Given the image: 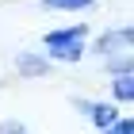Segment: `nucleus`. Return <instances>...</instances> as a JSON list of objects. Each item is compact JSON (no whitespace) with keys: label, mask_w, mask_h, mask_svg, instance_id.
Wrapping results in <instances>:
<instances>
[{"label":"nucleus","mask_w":134,"mask_h":134,"mask_svg":"<svg viewBox=\"0 0 134 134\" xmlns=\"http://www.w3.org/2000/svg\"><path fill=\"white\" fill-rule=\"evenodd\" d=\"M100 134H134V119L130 115H119V119H115L111 126H103Z\"/></svg>","instance_id":"8"},{"label":"nucleus","mask_w":134,"mask_h":134,"mask_svg":"<svg viewBox=\"0 0 134 134\" xmlns=\"http://www.w3.org/2000/svg\"><path fill=\"white\" fill-rule=\"evenodd\" d=\"M111 103H119V107H130L134 103V69L111 77Z\"/></svg>","instance_id":"5"},{"label":"nucleus","mask_w":134,"mask_h":134,"mask_svg":"<svg viewBox=\"0 0 134 134\" xmlns=\"http://www.w3.org/2000/svg\"><path fill=\"white\" fill-rule=\"evenodd\" d=\"M73 107L88 119V123L96 126V130H103V126H111L115 119H119V103H111V100H84V96H73Z\"/></svg>","instance_id":"3"},{"label":"nucleus","mask_w":134,"mask_h":134,"mask_svg":"<svg viewBox=\"0 0 134 134\" xmlns=\"http://www.w3.org/2000/svg\"><path fill=\"white\" fill-rule=\"evenodd\" d=\"M103 69H107V77H115V73H130V69H134V50L115 54V58H103Z\"/></svg>","instance_id":"7"},{"label":"nucleus","mask_w":134,"mask_h":134,"mask_svg":"<svg viewBox=\"0 0 134 134\" xmlns=\"http://www.w3.org/2000/svg\"><path fill=\"white\" fill-rule=\"evenodd\" d=\"M46 12H69V15H77V12H92L96 0H38Z\"/></svg>","instance_id":"6"},{"label":"nucleus","mask_w":134,"mask_h":134,"mask_svg":"<svg viewBox=\"0 0 134 134\" xmlns=\"http://www.w3.org/2000/svg\"><path fill=\"white\" fill-rule=\"evenodd\" d=\"M0 134H31V130H27V123H19V119H0Z\"/></svg>","instance_id":"9"},{"label":"nucleus","mask_w":134,"mask_h":134,"mask_svg":"<svg viewBox=\"0 0 134 134\" xmlns=\"http://www.w3.org/2000/svg\"><path fill=\"white\" fill-rule=\"evenodd\" d=\"M134 50V27L130 23H123V27H111V31L96 35L92 42H88V54H96V58H115V54H126Z\"/></svg>","instance_id":"2"},{"label":"nucleus","mask_w":134,"mask_h":134,"mask_svg":"<svg viewBox=\"0 0 134 134\" xmlns=\"http://www.w3.org/2000/svg\"><path fill=\"white\" fill-rule=\"evenodd\" d=\"M0 84H4V81H0Z\"/></svg>","instance_id":"10"},{"label":"nucleus","mask_w":134,"mask_h":134,"mask_svg":"<svg viewBox=\"0 0 134 134\" xmlns=\"http://www.w3.org/2000/svg\"><path fill=\"white\" fill-rule=\"evenodd\" d=\"M50 73H54V62L42 50L15 54V77H19V81H42V77H50Z\"/></svg>","instance_id":"4"},{"label":"nucleus","mask_w":134,"mask_h":134,"mask_svg":"<svg viewBox=\"0 0 134 134\" xmlns=\"http://www.w3.org/2000/svg\"><path fill=\"white\" fill-rule=\"evenodd\" d=\"M42 54L54 65H77L88 54V23H69L42 35Z\"/></svg>","instance_id":"1"}]
</instances>
